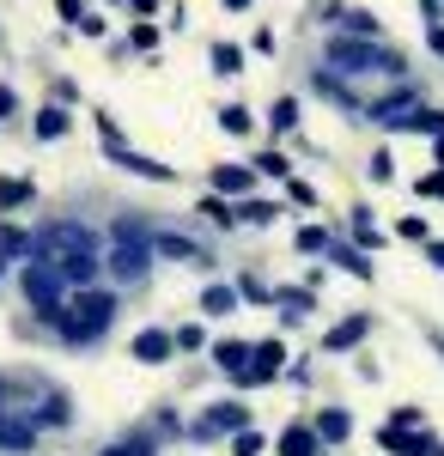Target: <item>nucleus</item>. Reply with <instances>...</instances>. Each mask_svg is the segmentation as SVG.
Returning <instances> with one entry per match:
<instances>
[{"mask_svg": "<svg viewBox=\"0 0 444 456\" xmlns=\"http://www.w3.org/2000/svg\"><path fill=\"white\" fill-rule=\"evenodd\" d=\"M37 256H49L68 286H92L103 274V244L92 225H79V219H49L43 232H37Z\"/></svg>", "mask_w": 444, "mask_h": 456, "instance_id": "f257e3e1", "label": "nucleus"}, {"mask_svg": "<svg viewBox=\"0 0 444 456\" xmlns=\"http://www.w3.org/2000/svg\"><path fill=\"white\" fill-rule=\"evenodd\" d=\"M116 311H122L116 292H103V286H79L68 305H62V316H55V335H62L68 347H92V341L110 335Z\"/></svg>", "mask_w": 444, "mask_h": 456, "instance_id": "f03ea898", "label": "nucleus"}, {"mask_svg": "<svg viewBox=\"0 0 444 456\" xmlns=\"http://www.w3.org/2000/svg\"><path fill=\"white\" fill-rule=\"evenodd\" d=\"M329 68L408 79V55H402V49H390V43H377V37H335V43H329Z\"/></svg>", "mask_w": 444, "mask_h": 456, "instance_id": "7ed1b4c3", "label": "nucleus"}, {"mask_svg": "<svg viewBox=\"0 0 444 456\" xmlns=\"http://www.w3.org/2000/svg\"><path fill=\"white\" fill-rule=\"evenodd\" d=\"M25 298H31L37 316H62V305H68V274L49 262V256H37V262H25Z\"/></svg>", "mask_w": 444, "mask_h": 456, "instance_id": "20e7f679", "label": "nucleus"}, {"mask_svg": "<svg viewBox=\"0 0 444 456\" xmlns=\"http://www.w3.org/2000/svg\"><path fill=\"white\" fill-rule=\"evenodd\" d=\"M31 444H37V420H31V408L12 402V371H0V451L25 456Z\"/></svg>", "mask_w": 444, "mask_h": 456, "instance_id": "39448f33", "label": "nucleus"}, {"mask_svg": "<svg viewBox=\"0 0 444 456\" xmlns=\"http://www.w3.org/2000/svg\"><path fill=\"white\" fill-rule=\"evenodd\" d=\"M152 256H159L152 238H116V244L103 249V268H110L122 286H140L146 274H152Z\"/></svg>", "mask_w": 444, "mask_h": 456, "instance_id": "423d86ee", "label": "nucleus"}, {"mask_svg": "<svg viewBox=\"0 0 444 456\" xmlns=\"http://www.w3.org/2000/svg\"><path fill=\"white\" fill-rule=\"evenodd\" d=\"M377 444L390 456H444L439 438H426V432H414V426H377Z\"/></svg>", "mask_w": 444, "mask_h": 456, "instance_id": "0eeeda50", "label": "nucleus"}, {"mask_svg": "<svg viewBox=\"0 0 444 456\" xmlns=\"http://www.w3.org/2000/svg\"><path fill=\"white\" fill-rule=\"evenodd\" d=\"M250 426V408H238V402H213L201 420L189 426V438H226V432H243Z\"/></svg>", "mask_w": 444, "mask_h": 456, "instance_id": "6e6552de", "label": "nucleus"}, {"mask_svg": "<svg viewBox=\"0 0 444 456\" xmlns=\"http://www.w3.org/2000/svg\"><path fill=\"white\" fill-rule=\"evenodd\" d=\"M152 249L171 256V262H189V268H213L207 244H201V238H189V232H152Z\"/></svg>", "mask_w": 444, "mask_h": 456, "instance_id": "1a4fd4ad", "label": "nucleus"}, {"mask_svg": "<svg viewBox=\"0 0 444 456\" xmlns=\"http://www.w3.org/2000/svg\"><path fill=\"white\" fill-rule=\"evenodd\" d=\"M414 110H420V92L402 86V92H390V98L366 104V122H377V128H402V116H414Z\"/></svg>", "mask_w": 444, "mask_h": 456, "instance_id": "9d476101", "label": "nucleus"}, {"mask_svg": "<svg viewBox=\"0 0 444 456\" xmlns=\"http://www.w3.org/2000/svg\"><path fill=\"white\" fill-rule=\"evenodd\" d=\"M103 152L122 165V171H135V176H152V183H177L171 165H159V159H146V152H135V146H122V141H103Z\"/></svg>", "mask_w": 444, "mask_h": 456, "instance_id": "9b49d317", "label": "nucleus"}, {"mask_svg": "<svg viewBox=\"0 0 444 456\" xmlns=\"http://www.w3.org/2000/svg\"><path fill=\"white\" fill-rule=\"evenodd\" d=\"M280 359H286V347H280V341H262V347H256V359H250V365L238 371V384H243V389H262V384H274Z\"/></svg>", "mask_w": 444, "mask_h": 456, "instance_id": "f8f14e48", "label": "nucleus"}, {"mask_svg": "<svg viewBox=\"0 0 444 456\" xmlns=\"http://www.w3.org/2000/svg\"><path fill=\"white\" fill-rule=\"evenodd\" d=\"M366 335H372V316L353 311V316H341V322H335V329L323 335V347H329V353H347V347H359Z\"/></svg>", "mask_w": 444, "mask_h": 456, "instance_id": "ddd939ff", "label": "nucleus"}, {"mask_svg": "<svg viewBox=\"0 0 444 456\" xmlns=\"http://www.w3.org/2000/svg\"><path fill=\"white\" fill-rule=\"evenodd\" d=\"M171 353H177L171 329H140V335H135V359H140V365H165Z\"/></svg>", "mask_w": 444, "mask_h": 456, "instance_id": "4468645a", "label": "nucleus"}, {"mask_svg": "<svg viewBox=\"0 0 444 456\" xmlns=\"http://www.w3.org/2000/svg\"><path fill=\"white\" fill-rule=\"evenodd\" d=\"M329 262H335L341 274H353V281H372V256L359 244H341V238H335V244H329Z\"/></svg>", "mask_w": 444, "mask_h": 456, "instance_id": "2eb2a0df", "label": "nucleus"}, {"mask_svg": "<svg viewBox=\"0 0 444 456\" xmlns=\"http://www.w3.org/2000/svg\"><path fill=\"white\" fill-rule=\"evenodd\" d=\"M68 128H73V116H68L62 104H43V110H37V122H31V134H37V141H62Z\"/></svg>", "mask_w": 444, "mask_h": 456, "instance_id": "dca6fc26", "label": "nucleus"}, {"mask_svg": "<svg viewBox=\"0 0 444 456\" xmlns=\"http://www.w3.org/2000/svg\"><path fill=\"white\" fill-rule=\"evenodd\" d=\"M317 451H323L317 426H286V432H280V456H317Z\"/></svg>", "mask_w": 444, "mask_h": 456, "instance_id": "f3484780", "label": "nucleus"}, {"mask_svg": "<svg viewBox=\"0 0 444 456\" xmlns=\"http://www.w3.org/2000/svg\"><path fill=\"white\" fill-rule=\"evenodd\" d=\"M250 183H256V171H243V165H219L213 171V195H250Z\"/></svg>", "mask_w": 444, "mask_h": 456, "instance_id": "a211bd4d", "label": "nucleus"}, {"mask_svg": "<svg viewBox=\"0 0 444 456\" xmlns=\"http://www.w3.org/2000/svg\"><path fill=\"white\" fill-rule=\"evenodd\" d=\"M213 359H219V371H232V378H238L243 365L256 359V347H250V341H219V347H213Z\"/></svg>", "mask_w": 444, "mask_h": 456, "instance_id": "6ab92c4d", "label": "nucleus"}, {"mask_svg": "<svg viewBox=\"0 0 444 456\" xmlns=\"http://www.w3.org/2000/svg\"><path fill=\"white\" fill-rule=\"evenodd\" d=\"M238 298H243L238 286H207V292H201V311L207 316H232V311H238Z\"/></svg>", "mask_w": 444, "mask_h": 456, "instance_id": "aec40b11", "label": "nucleus"}, {"mask_svg": "<svg viewBox=\"0 0 444 456\" xmlns=\"http://www.w3.org/2000/svg\"><path fill=\"white\" fill-rule=\"evenodd\" d=\"M274 305H280V316H292V322H299L317 298H310V286H280V292H274Z\"/></svg>", "mask_w": 444, "mask_h": 456, "instance_id": "412c9836", "label": "nucleus"}, {"mask_svg": "<svg viewBox=\"0 0 444 456\" xmlns=\"http://www.w3.org/2000/svg\"><path fill=\"white\" fill-rule=\"evenodd\" d=\"M347 432H353V420H347L341 408H323V414H317V438H323V444H341Z\"/></svg>", "mask_w": 444, "mask_h": 456, "instance_id": "4be33fe9", "label": "nucleus"}, {"mask_svg": "<svg viewBox=\"0 0 444 456\" xmlns=\"http://www.w3.org/2000/svg\"><path fill=\"white\" fill-rule=\"evenodd\" d=\"M402 128H408V134H432V141H439L444 134V110H414V116H402Z\"/></svg>", "mask_w": 444, "mask_h": 456, "instance_id": "5701e85b", "label": "nucleus"}, {"mask_svg": "<svg viewBox=\"0 0 444 456\" xmlns=\"http://www.w3.org/2000/svg\"><path fill=\"white\" fill-rule=\"evenodd\" d=\"M207 61H213V73H243V49L238 43H213Z\"/></svg>", "mask_w": 444, "mask_h": 456, "instance_id": "b1692460", "label": "nucleus"}, {"mask_svg": "<svg viewBox=\"0 0 444 456\" xmlns=\"http://www.w3.org/2000/svg\"><path fill=\"white\" fill-rule=\"evenodd\" d=\"M274 213H280V208H274V201H250V195H243V201H238V219H243V225H268Z\"/></svg>", "mask_w": 444, "mask_h": 456, "instance_id": "393cba45", "label": "nucleus"}, {"mask_svg": "<svg viewBox=\"0 0 444 456\" xmlns=\"http://www.w3.org/2000/svg\"><path fill=\"white\" fill-rule=\"evenodd\" d=\"M201 213L213 219V225H238V208H232L226 195H207V201H201Z\"/></svg>", "mask_w": 444, "mask_h": 456, "instance_id": "a878e982", "label": "nucleus"}, {"mask_svg": "<svg viewBox=\"0 0 444 456\" xmlns=\"http://www.w3.org/2000/svg\"><path fill=\"white\" fill-rule=\"evenodd\" d=\"M353 238H359V249H377V244H383V232L366 219V208H353Z\"/></svg>", "mask_w": 444, "mask_h": 456, "instance_id": "bb28decb", "label": "nucleus"}, {"mask_svg": "<svg viewBox=\"0 0 444 456\" xmlns=\"http://www.w3.org/2000/svg\"><path fill=\"white\" fill-rule=\"evenodd\" d=\"M329 244H335V238H329L323 225H305V232H299V249H305V256H329Z\"/></svg>", "mask_w": 444, "mask_h": 456, "instance_id": "cd10ccee", "label": "nucleus"}, {"mask_svg": "<svg viewBox=\"0 0 444 456\" xmlns=\"http://www.w3.org/2000/svg\"><path fill=\"white\" fill-rule=\"evenodd\" d=\"M292 122H299V104H292V98H280V104L268 110V128H274V134H286Z\"/></svg>", "mask_w": 444, "mask_h": 456, "instance_id": "c85d7f7f", "label": "nucleus"}, {"mask_svg": "<svg viewBox=\"0 0 444 456\" xmlns=\"http://www.w3.org/2000/svg\"><path fill=\"white\" fill-rule=\"evenodd\" d=\"M219 128H226V134H250V110L226 104V110H219Z\"/></svg>", "mask_w": 444, "mask_h": 456, "instance_id": "c756f323", "label": "nucleus"}, {"mask_svg": "<svg viewBox=\"0 0 444 456\" xmlns=\"http://www.w3.org/2000/svg\"><path fill=\"white\" fill-rule=\"evenodd\" d=\"M232 456H262V432H256V426L232 432Z\"/></svg>", "mask_w": 444, "mask_h": 456, "instance_id": "7c9ffc66", "label": "nucleus"}, {"mask_svg": "<svg viewBox=\"0 0 444 456\" xmlns=\"http://www.w3.org/2000/svg\"><path fill=\"white\" fill-rule=\"evenodd\" d=\"M31 201V183H0V208H25Z\"/></svg>", "mask_w": 444, "mask_h": 456, "instance_id": "2f4dec72", "label": "nucleus"}, {"mask_svg": "<svg viewBox=\"0 0 444 456\" xmlns=\"http://www.w3.org/2000/svg\"><path fill=\"white\" fill-rule=\"evenodd\" d=\"M98 456H152V444H146V438H122V444H110V451H98Z\"/></svg>", "mask_w": 444, "mask_h": 456, "instance_id": "473e14b6", "label": "nucleus"}, {"mask_svg": "<svg viewBox=\"0 0 444 456\" xmlns=\"http://www.w3.org/2000/svg\"><path fill=\"white\" fill-rule=\"evenodd\" d=\"M177 347H183V353H195V347H207V335L195 329V322H189V329H177Z\"/></svg>", "mask_w": 444, "mask_h": 456, "instance_id": "72a5a7b5", "label": "nucleus"}, {"mask_svg": "<svg viewBox=\"0 0 444 456\" xmlns=\"http://www.w3.org/2000/svg\"><path fill=\"white\" fill-rule=\"evenodd\" d=\"M414 189H420L426 201H432V195H444V171H426V176H420V183H414Z\"/></svg>", "mask_w": 444, "mask_h": 456, "instance_id": "f704fd0d", "label": "nucleus"}, {"mask_svg": "<svg viewBox=\"0 0 444 456\" xmlns=\"http://www.w3.org/2000/svg\"><path fill=\"white\" fill-rule=\"evenodd\" d=\"M256 171H262V176H286V159H280V152H262Z\"/></svg>", "mask_w": 444, "mask_h": 456, "instance_id": "c9c22d12", "label": "nucleus"}, {"mask_svg": "<svg viewBox=\"0 0 444 456\" xmlns=\"http://www.w3.org/2000/svg\"><path fill=\"white\" fill-rule=\"evenodd\" d=\"M390 165H396V159H390V152H377L372 165H366V171H372V183H390Z\"/></svg>", "mask_w": 444, "mask_h": 456, "instance_id": "e433bc0d", "label": "nucleus"}, {"mask_svg": "<svg viewBox=\"0 0 444 456\" xmlns=\"http://www.w3.org/2000/svg\"><path fill=\"white\" fill-rule=\"evenodd\" d=\"M135 49H146V55H152V49H159V31H152V25H135Z\"/></svg>", "mask_w": 444, "mask_h": 456, "instance_id": "4c0bfd02", "label": "nucleus"}, {"mask_svg": "<svg viewBox=\"0 0 444 456\" xmlns=\"http://www.w3.org/2000/svg\"><path fill=\"white\" fill-rule=\"evenodd\" d=\"M426 262H432V268L444 274V238H439V244H426Z\"/></svg>", "mask_w": 444, "mask_h": 456, "instance_id": "58836bf2", "label": "nucleus"}, {"mask_svg": "<svg viewBox=\"0 0 444 456\" xmlns=\"http://www.w3.org/2000/svg\"><path fill=\"white\" fill-rule=\"evenodd\" d=\"M426 43H432V49L444 55V25H426Z\"/></svg>", "mask_w": 444, "mask_h": 456, "instance_id": "ea45409f", "label": "nucleus"}, {"mask_svg": "<svg viewBox=\"0 0 444 456\" xmlns=\"http://www.w3.org/2000/svg\"><path fill=\"white\" fill-rule=\"evenodd\" d=\"M420 12H426V25H432V19L444 12V0H420Z\"/></svg>", "mask_w": 444, "mask_h": 456, "instance_id": "a19ab883", "label": "nucleus"}, {"mask_svg": "<svg viewBox=\"0 0 444 456\" xmlns=\"http://www.w3.org/2000/svg\"><path fill=\"white\" fill-rule=\"evenodd\" d=\"M12 110H19V98H12V92L0 86V116H12Z\"/></svg>", "mask_w": 444, "mask_h": 456, "instance_id": "79ce46f5", "label": "nucleus"}, {"mask_svg": "<svg viewBox=\"0 0 444 456\" xmlns=\"http://www.w3.org/2000/svg\"><path fill=\"white\" fill-rule=\"evenodd\" d=\"M128 6H135V12H159L165 0H128Z\"/></svg>", "mask_w": 444, "mask_h": 456, "instance_id": "37998d69", "label": "nucleus"}, {"mask_svg": "<svg viewBox=\"0 0 444 456\" xmlns=\"http://www.w3.org/2000/svg\"><path fill=\"white\" fill-rule=\"evenodd\" d=\"M426 341H432V347H439V353H444V329H426Z\"/></svg>", "mask_w": 444, "mask_h": 456, "instance_id": "c03bdc74", "label": "nucleus"}, {"mask_svg": "<svg viewBox=\"0 0 444 456\" xmlns=\"http://www.w3.org/2000/svg\"><path fill=\"white\" fill-rule=\"evenodd\" d=\"M226 6H232V12H243V6H250V0H226Z\"/></svg>", "mask_w": 444, "mask_h": 456, "instance_id": "a18cd8bd", "label": "nucleus"}, {"mask_svg": "<svg viewBox=\"0 0 444 456\" xmlns=\"http://www.w3.org/2000/svg\"><path fill=\"white\" fill-rule=\"evenodd\" d=\"M0 274H6V256H0Z\"/></svg>", "mask_w": 444, "mask_h": 456, "instance_id": "49530a36", "label": "nucleus"}]
</instances>
